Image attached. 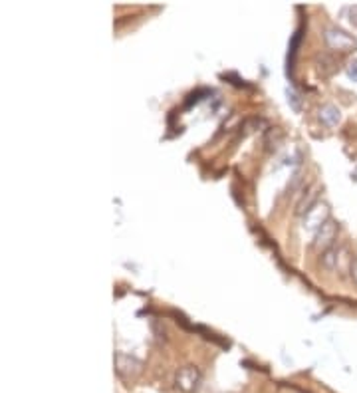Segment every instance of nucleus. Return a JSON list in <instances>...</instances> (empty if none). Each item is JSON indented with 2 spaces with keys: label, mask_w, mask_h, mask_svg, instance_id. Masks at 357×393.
<instances>
[{
  "label": "nucleus",
  "mask_w": 357,
  "mask_h": 393,
  "mask_svg": "<svg viewBox=\"0 0 357 393\" xmlns=\"http://www.w3.org/2000/svg\"><path fill=\"white\" fill-rule=\"evenodd\" d=\"M349 20H351L354 26H357V6H351V8H349Z\"/></svg>",
  "instance_id": "nucleus-13"
},
{
  "label": "nucleus",
  "mask_w": 357,
  "mask_h": 393,
  "mask_svg": "<svg viewBox=\"0 0 357 393\" xmlns=\"http://www.w3.org/2000/svg\"><path fill=\"white\" fill-rule=\"evenodd\" d=\"M282 140H284V133H282L280 129H270V131L266 133L264 143H266L268 151H274V149H278V145L282 143Z\"/></svg>",
  "instance_id": "nucleus-8"
},
{
  "label": "nucleus",
  "mask_w": 357,
  "mask_h": 393,
  "mask_svg": "<svg viewBox=\"0 0 357 393\" xmlns=\"http://www.w3.org/2000/svg\"><path fill=\"white\" fill-rule=\"evenodd\" d=\"M335 235H338V223L331 221V219H328V221L316 231L314 246H316L317 251H322V253L328 251V249L333 246V242H335Z\"/></svg>",
  "instance_id": "nucleus-4"
},
{
  "label": "nucleus",
  "mask_w": 357,
  "mask_h": 393,
  "mask_svg": "<svg viewBox=\"0 0 357 393\" xmlns=\"http://www.w3.org/2000/svg\"><path fill=\"white\" fill-rule=\"evenodd\" d=\"M356 177H357V169H356Z\"/></svg>",
  "instance_id": "nucleus-14"
},
{
  "label": "nucleus",
  "mask_w": 357,
  "mask_h": 393,
  "mask_svg": "<svg viewBox=\"0 0 357 393\" xmlns=\"http://www.w3.org/2000/svg\"><path fill=\"white\" fill-rule=\"evenodd\" d=\"M201 369L197 365H183L175 374V387L183 393H192L199 390Z\"/></svg>",
  "instance_id": "nucleus-3"
},
{
  "label": "nucleus",
  "mask_w": 357,
  "mask_h": 393,
  "mask_svg": "<svg viewBox=\"0 0 357 393\" xmlns=\"http://www.w3.org/2000/svg\"><path fill=\"white\" fill-rule=\"evenodd\" d=\"M324 40L335 52H351L357 48L356 38L351 34H347L345 30L338 28V26H328L324 32Z\"/></svg>",
  "instance_id": "nucleus-2"
},
{
  "label": "nucleus",
  "mask_w": 357,
  "mask_h": 393,
  "mask_svg": "<svg viewBox=\"0 0 357 393\" xmlns=\"http://www.w3.org/2000/svg\"><path fill=\"white\" fill-rule=\"evenodd\" d=\"M319 122L326 127H335L340 122H342V112L333 106V103H326L319 108Z\"/></svg>",
  "instance_id": "nucleus-6"
},
{
  "label": "nucleus",
  "mask_w": 357,
  "mask_h": 393,
  "mask_svg": "<svg viewBox=\"0 0 357 393\" xmlns=\"http://www.w3.org/2000/svg\"><path fill=\"white\" fill-rule=\"evenodd\" d=\"M317 68H319L322 74H331V72L335 70V68H333V60H331L330 56L317 58Z\"/></svg>",
  "instance_id": "nucleus-9"
},
{
  "label": "nucleus",
  "mask_w": 357,
  "mask_h": 393,
  "mask_svg": "<svg viewBox=\"0 0 357 393\" xmlns=\"http://www.w3.org/2000/svg\"><path fill=\"white\" fill-rule=\"evenodd\" d=\"M330 219V211H328V205H316L312 211L306 215V225H308V228H319V226L324 225L326 221Z\"/></svg>",
  "instance_id": "nucleus-5"
},
{
  "label": "nucleus",
  "mask_w": 357,
  "mask_h": 393,
  "mask_svg": "<svg viewBox=\"0 0 357 393\" xmlns=\"http://www.w3.org/2000/svg\"><path fill=\"white\" fill-rule=\"evenodd\" d=\"M113 364H115V374L124 381H129V383L135 381L143 374V362L135 356H129V353H124V351L115 353Z\"/></svg>",
  "instance_id": "nucleus-1"
},
{
  "label": "nucleus",
  "mask_w": 357,
  "mask_h": 393,
  "mask_svg": "<svg viewBox=\"0 0 357 393\" xmlns=\"http://www.w3.org/2000/svg\"><path fill=\"white\" fill-rule=\"evenodd\" d=\"M340 258H342V249L333 244L331 249L322 253V267L333 272V270H338V267H340Z\"/></svg>",
  "instance_id": "nucleus-7"
},
{
  "label": "nucleus",
  "mask_w": 357,
  "mask_h": 393,
  "mask_svg": "<svg viewBox=\"0 0 357 393\" xmlns=\"http://www.w3.org/2000/svg\"><path fill=\"white\" fill-rule=\"evenodd\" d=\"M347 76H349L354 82H357V60H354V62L347 64Z\"/></svg>",
  "instance_id": "nucleus-10"
},
{
  "label": "nucleus",
  "mask_w": 357,
  "mask_h": 393,
  "mask_svg": "<svg viewBox=\"0 0 357 393\" xmlns=\"http://www.w3.org/2000/svg\"><path fill=\"white\" fill-rule=\"evenodd\" d=\"M349 276H351V281L357 284V258H354L351 265H349Z\"/></svg>",
  "instance_id": "nucleus-12"
},
{
  "label": "nucleus",
  "mask_w": 357,
  "mask_h": 393,
  "mask_svg": "<svg viewBox=\"0 0 357 393\" xmlns=\"http://www.w3.org/2000/svg\"><path fill=\"white\" fill-rule=\"evenodd\" d=\"M288 101H292L294 110H300V98H298V94H294V92H288Z\"/></svg>",
  "instance_id": "nucleus-11"
}]
</instances>
